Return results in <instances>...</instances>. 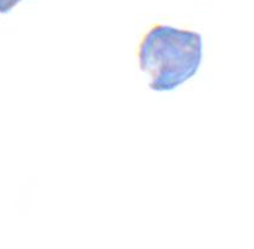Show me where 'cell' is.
<instances>
[{
	"instance_id": "obj_1",
	"label": "cell",
	"mask_w": 254,
	"mask_h": 249,
	"mask_svg": "<svg viewBox=\"0 0 254 249\" xmlns=\"http://www.w3.org/2000/svg\"><path fill=\"white\" fill-rule=\"evenodd\" d=\"M202 59V40L196 32L156 26L139 50L140 68L150 76L154 91H171L193 76Z\"/></svg>"
},
{
	"instance_id": "obj_2",
	"label": "cell",
	"mask_w": 254,
	"mask_h": 249,
	"mask_svg": "<svg viewBox=\"0 0 254 249\" xmlns=\"http://www.w3.org/2000/svg\"><path fill=\"white\" fill-rule=\"evenodd\" d=\"M21 0H0V12L1 14H6V12H9Z\"/></svg>"
}]
</instances>
